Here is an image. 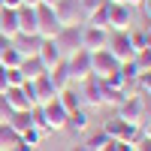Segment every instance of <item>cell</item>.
<instances>
[{
    "label": "cell",
    "mask_w": 151,
    "mask_h": 151,
    "mask_svg": "<svg viewBox=\"0 0 151 151\" xmlns=\"http://www.w3.org/2000/svg\"><path fill=\"white\" fill-rule=\"evenodd\" d=\"M109 30H130V6L109 3Z\"/></svg>",
    "instance_id": "5bb4252c"
},
{
    "label": "cell",
    "mask_w": 151,
    "mask_h": 151,
    "mask_svg": "<svg viewBox=\"0 0 151 151\" xmlns=\"http://www.w3.org/2000/svg\"><path fill=\"white\" fill-rule=\"evenodd\" d=\"M18 145V133L9 127V124H0V151H9Z\"/></svg>",
    "instance_id": "83f0119b"
},
{
    "label": "cell",
    "mask_w": 151,
    "mask_h": 151,
    "mask_svg": "<svg viewBox=\"0 0 151 151\" xmlns=\"http://www.w3.org/2000/svg\"><path fill=\"white\" fill-rule=\"evenodd\" d=\"M124 6H130V9L133 6H142V0H124Z\"/></svg>",
    "instance_id": "f35d334b"
},
{
    "label": "cell",
    "mask_w": 151,
    "mask_h": 151,
    "mask_svg": "<svg viewBox=\"0 0 151 151\" xmlns=\"http://www.w3.org/2000/svg\"><path fill=\"white\" fill-rule=\"evenodd\" d=\"M76 88H79V97H82V106H85V109H100V100H103V85H100L97 76H88V79L79 82Z\"/></svg>",
    "instance_id": "ba28073f"
},
{
    "label": "cell",
    "mask_w": 151,
    "mask_h": 151,
    "mask_svg": "<svg viewBox=\"0 0 151 151\" xmlns=\"http://www.w3.org/2000/svg\"><path fill=\"white\" fill-rule=\"evenodd\" d=\"M130 45H133V52H145V48H151L148 30H130Z\"/></svg>",
    "instance_id": "f1b7e54d"
},
{
    "label": "cell",
    "mask_w": 151,
    "mask_h": 151,
    "mask_svg": "<svg viewBox=\"0 0 151 151\" xmlns=\"http://www.w3.org/2000/svg\"><path fill=\"white\" fill-rule=\"evenodd\" d=\"M58 103L67 109V115H70V112H76V109H85V106H82V97H79V88H76V85L64 88V91H58Z\"/></svg>",
    "instance_id": "ac0fdd59"
},
{
    "label": "cell",
    "mask_w": 151,
    "mask_h": 151,
    "mask_svg": "<svg viewBox=\"0 0 151 151\" xmlns=\"http://www.w3.org/2000/svg\"><path fill=\"white\" fill-rule=\"evenodd\" d=\"M121 67V60L109 52V48H100V52H91V76L97 79H106V76H115Z\"/></svg>",
    "instance_id": "8992f818"
},
{
    "label": "cell",
    "mask_w": 151,
    "mask_h": 151,
    "mask_svg": "<svg viewBox=\"0 0 151 151\" xmlns=\"http://www.w3.org/2000/svg\"><path fill=\"white\" fill-rule=\"evenodd\" d=\"M64 60H67V70H70L73 85H79V82H85L88 76H91V52H88V48H79V52L67 55Z\"/></svg>",
    "instance_id": "5b68a950"
},
{
    "label": "cell",
    "mask_w": 151,
    "mask_h": 151,
    "mask_svg": "<svg viewBox=\"0 0 151 151\" xmlns=\"http://www.w3.org/2000/svg\"><path fill=\"white\" fill-rule=\"evenodd\" d=\"M70 151H88V148H85V145H73Z\"/></svg>",
    "instance_id": "7bdbcfd3"
},
{
    "label": "cell",
    "mask_w": 151,
    "mask_h": 151,
    "mask_svg": "<svg viewBox=\"0 0 151 151\" xmlns=\"http://www.w3.org/2000/svg\"><path fill=\"white\" fill-rule=\"evenodd\" d=\"M100 130H103L112 142H133V145H136V142L142 139V127H139V124H127V121H121V118L103 121V127H100Z\"/></svg>",
    "instance_id": "7a4b0ae2"
},
{
    "label": "cell",
    "mask_w": 151,
    "mask_h": 151,
    "mask_svg": "<svg viewBox=\"0 0 151 151\" xmlns=\"http://www.w3.org/2000/svg\"><path fill=\"white\" fill-rule=\"evenodd\" d=\"M64 130H70L73 136H85L88 130H91V112H88V109H76V112H70Z\"/></svg>",
    "instance_id": "7c38bea8"
},
{
    "label": "cell",
    "mask_w": 151,
    "mask_h": 151,
    "mask_svg": "<svg viewBox=\"0 0 151 151\" xmlns=\"http://www.w3.org/2000/svg\"><path fill=\"white\" fill-rule=\"evenodd\" d=\"M109 142H112V139H109L103 130H94V133H85V142H82V145H85L88 151H100V148L109 145Z\"/></svg>",
    "instance_id": "484cf974"
},
{
    "label": "cell",
    "mask_w": 151,
    "mask_h": 151,
    "mask_svg": "<svg viewBox=\"0 0 151 151\" xmlns=\"http://www.w3.org/2000/svg\"><path fill=\"white\" fill-rule=\"evenodd\" d=\"M85 24H88V27H103V30H109V0H106L103 6H97L91 15L85 18Z\"/></svg>",
    "instance_id": "603a6c76"
},
{
    "label": "cell",
    "mask_w": 151,
    "mask_h": 151,
    "mask_svg": "<svg viewBox=\"0 0 151 151\" xmlns=\"http://www.w3.org/2000/svg\"><path fill=\"white\" fill-rule=\"evenodd\" d=\"M142 136H145V139H151V118L142 121Z\"/></svg>",
    "instance_id": "d590c367"
},
{
    "label": "cell",
    "mask_w": 151,
    "mask_h": 151,
    "mask_svg": "<svg viewBox=\"0 0 151 151\" xmlns=\"http://www.w3.org/2000/svg\"><path fill=\"white\" fill-rule=\"evenodd\" d=\"M21 60H24V55L18 52V45L15 42H9L3 52H0V67L3 70H12V67H21Z\"/></svg>",
    "instance_id": "7402d4cb"
},
{
    "label": "cell",
    "mask_w": 151,
    "mask_h": 151,
    "mask_svg": "<svg viewBox=\"0 0 151 151\" xmlns=\"http://www.w3.org/2000/svg\"><path fill=\"white\" fill-rule=\"evenodd\" d=\"M36 33H40V40H55L60 33V21L55 15V6H45V3L36 6Z\"/></svg>",
    "instance_id": "3957f363"
},
{
    "label": "cell",
    "mask_w": 151,
    "mask_h": 151,
    "mask_svg": "<svg viewBox=\"0 0 151 151\" xmlns=\"http://www.w3.org/2000/svg\"><path fill=\"white\" fill-rule=\"evenodd\" d=\"M9 91V79H6V70L0 67V94H6Z\"/></svg>",
    "instance_id": "d6a6232c"
},
{
    "label": "cell",
    "mask_w": 151,
    "mask_h": 151,
    "mask_svg": "<svg viewBox=\"0 0 151 151\" xmlns=\"http://www.w3.org/2000/svg\"><path fill=\"white\" fill-rule=\"evenodd\" d=\"M136 151H151V139H145V136H142V139L136 142Z\"/></svg>",
    "instance_id": "e575fe53"
},
{
    "label": "cell",
    "mask_w": 151,
    "mask_h": 151,
    "mask_svg": "<svg viewBox=\"0 0 151 151\" xmlns=\"http://www.w3.org/2000/svg\"><path fill=\"white\" fill-rule=\"evenodd\" d=\"M112 145H115V151H136L133 142H112Z\"/></svg>",
    "instance_id": "836d02e7"
},
{
    "label": "cell",
    "mask_w": 151,
    "mask_h": 151,
    "mask_svg": "<svg viewBox=\"0 0 151 151\" xmlns=\"http://www.w3.org/2000/svg\"><path fill=\"white\" fill-rule=\"evenodd\" d=\"M9 115H12V109H9V103H6V97L0 94V124H6Z\"/></svg>",
    "instance_id": "1f68e13d"
},
{
    "label": "cell",
    "mask_w": 151,
    "mask_h": 151,
    "mask_svg": "<svg viewBox=\"0 0 151 151\" xmlns=\"http://www.w3.org/2000/svg\"><path fill=\"white\" fill-rule=\"evenodd\" d=\"M45 73H48V79H52V85L58 88V91H64V88H70V85H73L70 70H67V60H58V64H55L52 70H45Z\"/></svg>",
    "instance_id": "d6986e66"
},
{
    "label": "cell",
    "mask_w": 151,
    "mask_h": 151,
    "mask_svg": "<svg viewBox=\"0 0 151 151\" xmlns=\"http://www.w3.org/2000/svg\"><path fill=\"white\" fill-rule=\"evenodd\" d=\"M0 33L6 40H15L18 36V12L15 9H0Z\"/></svg>",
    "instance_id": "2e32d148"
},
{
    "label": "cell",
    "mask_w": 151,
    "mask_h": 151,
    "mask_svg": "<svg viewBox=\"0 0 151 151\" xmlns=\"http://www.w3.org/2000/svg\"><path fill=\"white\" fill-rule=\"evenodd\" d=\"M9 42H12V40H6V36H3V33H0V52H3V48H6Z\"/></svg>",
    "instance_id": "ab89813d"
},
{
    "label": "cell",
    "mask_w": 151,
    "mask_h": 151,
    "mask_svg": "<svg viewBox=\"0 0 151 151\" xmlns=\"http://www.w3.org/2000/svg\"><path fill=\"white\" fill-rule=\"evenodd\" d=\"M142 12H145V18L151 21V0H142Z\"/></svg>",
    "instance_id": "74e56055"
},
{
    "label": "cell",
    "mask_w": 151,
    "mask_h": 151,
    "mask_svg": "<svg viewBox=\"0 0 151 151\" xmlns=\"http://www.w3.org/2000/svg\"><path fill=\"white\" fill-rule=\"evenodd\" d=\"M55 42L60 48V55H73V52H79L82 48V24L79 27H60V33L55 36Z\"/></svg>",
    "instance_id": "30bf717a"
},
{
    "label": "cell",
    "mask_w": 151,
    "mask_h": 151,
    "mask_svg": "<svg viewBox=\"0 0 151 151\" xmlns=\"http://www.w3.org/2000/svg\"><path fill=\"white\" fill-rule=\"evenodd\" d=\"M18 70L24 73V79H27V82H36L40 76H45V67H42V60L36 58V55H27V58L21 60V67H18Z\"/></svg>",
    "instance_id": "ffe728a7"
},
{
    "label": "cell",
    "mask_w": 151,
    "mask_h": 151,
    "mask_svg": "<svg viewBox=\"0 0 151 151\" xmlns=\"http://www.w3.org/2000/svg\"><path fill=\"white\" fill-rule=\"evenodd\" d=\"M106 48H109V52L121 60V64H124V60H133V58H136L133 45H130V30H112V33H109V45H106Z\"/></svg>",
    "instance_id": "52a82bcc"
},
{
    "label": "cell",
    "mask_w": 151,
    "mask_h": 151,
    "mask_svg": "<svg viewBox=\"0 0 151 151\" xmlns=\"http://www.w3.org/2000/svg\"><path fill=\"white\" fill-rule=\"evenodd\" d=\"M12 42H15L18 52L27 58V55H36V48H40V36H15Z\"/></svg>",
    "instance_id": "4316f807"
},
{
    "label": "cell",
    "mask_w": 151,
    "mask_h": 151,
    "mask_svg": "<svg viewBox=\"0 0 151 151\" xmlns=\"http://www.w3.org/2000/svg\"><path fill=\"white\" fill-rule=\"evenodd\" d=\"M21 0H3V9H18Z\"/></svg>",
    "instance_id": "8d00e7d4"
},
{
    "label": "cell",
    "mask_w": 151,
    "mask_h": 151,
    "mask_svg": "<svg viewBox=\"0 0 151 151\" xmlns=\"http://www.w3.org/2000/svg\"><path fill=\"white\" fill-rule=\"evenodd\" d=\"M6 124H9V127L15 130L18 136H21V133L27 130V127H33V115H30V109H27V112H12Z\"/></svg>",
    "instance_id": "cb8c5ba5"
},
{
    "label": "cell",
    "mask_w": 151,
    "mask_h": 151,
    "mask_svg": "<svg viewBox=\"0 0 151 151\" xmlns=\"http://www.w3.org/2000/svg\"><path fill=\"white\" fill-rule=\"evenodd\" d=\"M33 91H36V103H40V106L58 97V88L52 85V79H48V73H45V76H40V79L33 82Z\"/></svg>",
    "instance_id": "e0dca14e"
},
{
    "label": "cell",
    "mask_w": 151,
    "mask_h": 151,
    "mask_svg": "<svg viewBox=\"0 0 151 151\" xmlns=\"http://www.w3.org/2000/svg\"><path fill=\"white\" fill-rule=\"evenodd\" d=\"M139 94L142 97H151V70L139 76Z\"/></svg>",
    "instance_id": "4dcf8cb0"
},
{
    "label": "cell",
    "mask_w": 151,
    "mask_h": 151,
    "mask_svg": "<svg viewBox=\"0 0 151 151\" xmlns=\"http://www.w3.org/2000/svg\"><path fill=\"white\" fill-rule=\"evenodd\" d=\"M42 115H45V130L48 133H58V130L67 127V109L58 103V97L42 103Z\"/></svg>",
    "instance_id": "9c48e42d"
},
{
    "label": "cell",
    "mask_w": 151,
    "mask_h": 151,
    "mask_svg": "<svg viewBox=\"0 0 151 151\" xmlns=\"http://www.w3.org/2000/svg\"><path fill=\"white\" fill-rule=\"evenodd\" d=\"M21 6H40V0H21Z\"/></svg>",
    "instance_id": "60d3db41"
},
{
    "label": "cell",
    "mask_w": 151,
    "mask_h": 151,
    "mask_svg": "<svg viewBox=\"0 0 151 151\" xmlns=\"http://www.w3.org/2000/svg\"><path fill=\"white\" fill-rule=\"evenodd\" d=\"M148 36H151V27H148Z\"/></svg>",
    "instance_id": "7dc6e473"
},
{
    "label": "cell",
    "mask_w": 151,
    "mask_h": 151,
    "mask_svg": "<svg viewBox=\"0 0 151 151\" xmlns=\"http://www.w3.org/2000/svg\"><path fill=\"white\" fill-rule=\"evenodd\" d=\"M3 97H6V103H9L12 112H27V109H33V103L27 100V94H24L21 88H9Z\"/></svg>",
    "instance_id": "44dd1931"
},
{
    "label": "cell",
    "mask_w": 151,
    "mask_h": 151,
    "mask_svg": "<svg viewBox=\"0 0 151 151\" xmlns=\"http://www.w3.org/2000/svg\"><path fill=\"white\" fill-rule=\"evenodd\" d=\"M42 139H45V130H40V127H27V130L18 136V145L36 148V145H42Z\"/></svg>",
    "instance_id": "d4e9b609"
},
{
    "label": "cell",
    "mask_w": 151,
    "mask_h": 151,
    "mask_svg": "<svg viewBox=\"0 0 151 151\" xmlns=\"http://www.w3.org/2000/svg\"><path fill=\"white\" fill-rule=\"evenodd\" d=\"M18 36H40L36 33V6H18Z\"/></svg>",
    "instance_id": "4fadbf2b"
},
{
    "label": "cell",
    "mask_w": 151,
    "mask_h": 151,
    "mask_svg": "<svg viewBox=\"0 0 151 151\" xmlns=\"http://www.w3.org/2000/svg\"><path fill=\"white\" fill-rule=\"evenodd\" d=\"M115 118L127 121V124H139V127H142V121L148 118V97H142V94L124 97L121 103L115 106Z\"/></svg>",
    "instance_id": "6da1fadb"
},
{
    "label": "cell",
    "mask_w": 151,
    "mask_h": 151,
    "mask_svg": "<svg viewBox=\"0 0 151 151\" xmlns=\"http://www.w3.org/2000/svg\"><path fill=\"white\" fill-rule=\"evenodd\" d=\"M109 45V30L103 27H82V48H88V52H100V48Z\"/></svg>",
    "instance_id": "8fae6325"
},
{
    "label": "cell",
    "mask_w": 151,
    "mask_h": 151,
    "mask_svg": "<svg viewBox=\"0 0 151 151\" xmlns=\"http://www.w3.org/2000/svg\"><path fill=\"white\" fill-rule=\"evenodd\" d=\"M40 3H45V6H55V3H58V0H40Z\"/></svg>",
    "instance_id": "ee69618b"
},
{
    "label": "cell",
    "mask_w": 151,
    "mask_h": 151,
    "mask_svg": "<svg viewBox=\"0 0 151 151\" xmlns=\"http://www.w3.org/2000/svg\"><path fill=\"white\" fill-rule=\"evenodd\" d=\"M109 3H124V0H109Z\"/></svg>",
    "instance_id": "f6af8a7d"
},
{
    "label": "cell",
    "mask_w": 151,
    "mask_h": 151,
    "mask_svg": "<svg viewBox=\"0 0 151 151\" xmlns=\"http://www.w3.org/2000/svg\"><path fill=\"white\" fill-rule=\"evenodd\" d=\"M0 9H3V0H0Z\"/></svg>",
    "instance_id": "bcb514c9"
},
{
    "label": "cell",
    "mask_w": 151,
    "mask_h": 151,
    "mask_svg": "<svg viewBox=\"0 0 151 151\" xmlns=\"http://www.w3.org/2000/svg\"><path fill=\"white\" fill-rule=\"evenodd\" d=\"M36 58L42 60V67H45V70H52L58 60H64V55H60V48H58V42H55V40H40Z\"/></svg>",
    "instance_id": "9a60e30c"
},
{
    "label": "cell",
    "mask_w": 151,
    "mask_h": 151,
    "mask_svg": "<svg viewBox=\"0 0 151 151\" xmlns=\"http://www.w3.org/2000/svg\"><path fill=\"white\" fill-rule=\"evenodd\" d=\"M55 15L60 21V27H79V24H85V12H82L79 0H58Z\"/></svg>",
    "instance_id": "277c9868"
},
{
    "label": "cell",
    "mask_w": 151,
    "mask_h": 151,
    "mask_svg": "<svg viewBox=\"0 0 151 151\" xmlns=\"http://www.w3.org/2000/svg\"><path fill=\"white\" fill-rule=\"evenodd\" d=\"M6 79H9V88H21L24 82H27V79H24V73H21L18 67H12V70H6Z\"/></svg>",
    "instance_id": "f546056e"
},
{
    "label": "cell",
    "mask_w": 151,
    "mask_h": 151,
    "mask_svg": "<svg viewBox=\"0 0 151 151\" xmlns=\"http://www.w3.org/2000/svg\"><path fill=\"white\" fill-rule=\"evenodd\" d=\"M100 151H115V145H112V142H109V145H103V148H100Z\"/></svg>",
    "instance_id": "b9f144b4"
}]
</instances>
